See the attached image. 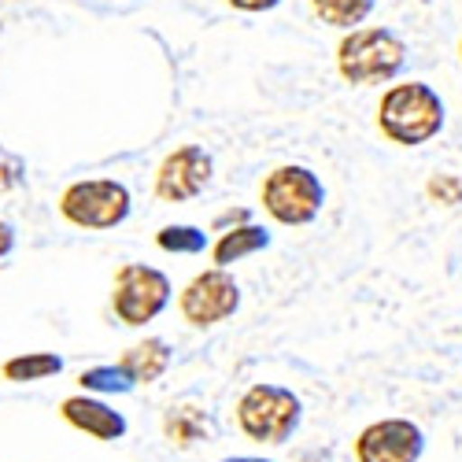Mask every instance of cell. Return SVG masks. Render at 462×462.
<instances>
[{"label":"cell","mask_w":462,"mask_h":462,"mask_svg":"<svg viewBox=\"0 0 462 462\" xmlns=\"http://www.w3.org/2000/svg\"><path fill=\"white\" fill-rule=\"evenodd\" d=\"M171 278L148 263H126L115 274V292L111 307L119 315L123 326H144L156 315H163V307L171 303Z\"/></svg>","instance_id":"obj_6"},{"label":"cell","mask_w":462,"mask_h":462,"mask_svg":"<svg viewBox=\"0 0 462 462\" xmlns=\"http://www.w3.org/2000/svg\"><path fill=\"white\" fill-rule=\"evenodd\" d=\"M426 437L411 418H381L356 437V462H418Z\"/></svg>","instance_id":"obj_8"},{"label":"cell","mask_w":462,"mask_h":462,"mask_svg":"<svg viewBox=\"0 0 462 462\" xmlns=\"http://www.w3.org/2000/svg\"><path fill=\"white\" fill-rule=\"evenodd\" d=\"M229 222L248 226V211H245V208H237V211H226V215H218V218H215V226H218V229H222V226H229Z\"/></svg>","instance_id":"obj_22"},{"label":"cell","mask_w":462,"mask_h":462,"mask_svg":"<svg viewBox=\"0 0 462 462\" xmlns=\"http://www.w3.org/2000/svg\"><path fill=\"white\" fill-rule=\"evenodd\" d=\"M263 248H271V234H266L263 226L248 222V226H234V229H226V234L218 237V245L211 248V259L218 271H226V266H234L241 263L245 255H255Z\"/></svg>","instance_id":"obj_12"},{"label":"cell","mask_w":462,"mask_h":462,"mask_svg":"<svg viewBox=\"0 0 462 462\" xmlns=\"http://www.w3.org/2000/svg\"><path fill=\"white\" fill-rule=\"evenodd\" d=\"M430 197H437L440 204H458V200H462V181H458V178L440 174V178H433V181H430Z\"/></svg>","instance_id":"obj_19"},{"label":"cell","mask_w":462,"mask_h":462,"mask_svg":"<svg viewBox=\"0 0 462 462\" xmlns=\"http://www.w3.org/2000/svg\"><path fill=\"white\" fill-rule=\"evenodd\" d=\"M226 462H271V458H252V455H237V458H226Z\"/></svg>","instance_id":"obj_23"},{"label":"cell","mask_w":462,"mask_h":462,"mask_svg":"<svg viewBox=\"0 0 462 462\" xmlns=\"http://www.w3.org/2000/svg\"><path fill=\"white\" fill-rule=\"evenodd\" d=\"M211 171H215V163L200 144H181L156 171V197L167 204H181V200L200 197L211 181Z\"/></svg>","instance_id":"obj_9"},{"label":"cell","mask_w":462,"mask_h":462,"mask_svg":"<svg viewBox=\"0 0 462 462\" xmlns=\"http://www.w3.org/2000/svg\"><path fill=\"white\" fill-rule=\"evenodd\" d=\"M326 204L322 181L296 163H285L278 171L266 174L263 181V211L282 226H307L315 222Z\"/></svg>","instance_id":"obj_4"},{"label":"cell","mask_w":462,"mask_h":462,"mask_svg":"<svg viewBox=\"0 0 462 462\" xmlns=\"http://www.w3.org/2000/svg\"><path fill=\"white\" fill-rule=\"evenodd\" d=\"M229 5L241 8V12H271L282 5V0H229Z\"/></svg>","instance_id":"obj_20"},{"label":"cell","mask_w":462,"mask_h":462,"mask_svg":"<svg viewBox=\"0 0 462 462\" xmlns=\"http://www.w3.org/2000/svg\"><path fill=\"white\" fill-rule=\"evenodd\" d=\"M303 418V403L285 384H252L237 400V426L255 444H285Z\"/></svg>","instance_id":"obj_3"},{"label":"cell","mask_w":462,"mask_h":462,"mask_svg":"<svg viewBox=\"0 0 462 462\" xmlns=\"http://www.w3.org/2000/svg\"><path fill=\"white\" fill-rule=\"evenodd\" d=\"M23 174H26L23 160H19V156H12V152L0 148V192H12V189L23 181Z\"/></svg>","instance_id":"obj_18"},{"label":"cell","mask_w":462,"mask_h":462,"mask_svg":"<svg viewBox=\"0 0 462 462\" xmlns=\"http://www.w3.org/2000/svg\"><path fill=\"white\" fill-rule=\"evenodd\" d=\"M178 307H181V319L189 326H218L226 322L229 315H237L241 307V285L237 278L229 271H218V266H211V271H200L197 278H192L181 296H178Z\"/></svg>","instance_id":"obj_7"},{"label":"cell","mask_w":462,"mask_h":462,"mask_svg":"<svg viewBox=\"0 0 462 462\" xmlns=\"http://www.w3.org/2000/svg\"><path fill=\"white\" fill-rule=\"evenodd\" d=\"M163 430L178 448H192L211 433V421L200 407H171V414L163 418Z\"/></svg>","instance_id":"obj_14"},{"label":"cell","mask_w":462,"mask_h":462,"mask_svg":"<svg viewBox=\"0 0 462 462\" xmlns=\"http://www.w3.org/2000/svg\"><path fill=\"white\" fill-rule=\"evenodd\" d=\"M377 126H381L384 137L396 141V144H407V148L426 144L444 126V100L426 82L393 86L389 93L381 97Z\"/></svg>","instance_id":"obj_1"},{"label":"cell","mask_w":462,"mask_h":462,"mask_svg":"<svg viewBox=\"0 0 462 462\" xmlns=\"http://www.w3.org/2000/svg\"><path fill=\"white\" fill-rule=\"evenodd\" d=\"M60 414H63L67 426H74L79 433H86L93 440H119V437H126V414L107 407L104 400H97L89 393L67 396L60 403Z\"/></svg>","instance_id":"obj_10"},{"label":"cell","mask_w":462,"mask_h":462,"mask_svg":"<svg viewBox=\"0 0 462 462\" xmlns=\"http://www.w3.org/2000/svg\"><path fill=\"white\" fill-rule=\"evenodd\" d=\"M119 366L134 377V384H152L171 366V344L160 337H144L141 344H134V348H126L119 356Z\"/></svg>","instance_id":"obj_11"},{"label":"cell","mask_w":462,"mask_h":462,"mask_svg":"<svg viewBox=\"0 0 462 462\" xmlns=\"http://www.w3.org/2000/svg\"><path fill=\"white\" fill-rule=\"evenodd\" d=\"M156 245L163 252H174V255H197L208 248V237L197 226H163L156 234Z\"/></svg>","instance_id":"obj_17"},{"label":"cell","mask_w":462,"mask_h":462,"mask_svg":"<svg viewBox=\"0 0 462 462\" xmlns=\"http://www.w3.org/2000/svg\"><path fill=\"white\" fill-rule=\"evenodd\" d=\"M63 370V359L56 352H23L15 359H8L0 366L5 381H15V384H26V381H45V377H56Z\"/></svg>","instance_id":"obj_13"},{"label":"cell","mask_w":462,"mask_h":462,"mask_svg":"<svg viewBox=\"0 0 462 462\" xmlns=\"http://www.w3.org/2000/svg\"><path fill=\"white\" fill-rule=\"evenodd\" d=\"M79 384H82L86 393H97V396H123V393H134V377H130L119 363L82 370V374H79Z\"/></svg>","instance_id":"obj_16"},{"label":"cell","mask_w":462,"mask_h":462,"mask_svg":"<svg viewBox=\"0 0 462 462\" xmlns=\"http://www.w3.org/2000/svg\"><path fill=\"white\" fill-rule=\"evenodd\" d=\"M407 60L403 37L381 26H363L344 33V42L337 45V70L344 82L352 86H381L393 82L400 67Z\"/></svg>","instance_id":"obj_2"},{"label":"cell","mask_w":462,"mask_h":462,"mask_svg":"<svg viewBox=\"0 0 462 462\" xmlns=\"http://www.w3.org/2000/svg\"><path fill=\"white\" fill-rule=\"evenodd\" d=\"M15 248V226L12 222H0V259Z\"/></svg>","instance_id":"obj_21"},{"label":"cell","mask_w":462,"mask_h":462,"mask_svg":"<svg viewBox=\"0 0 462 462\" xmlns=\"http://www.w3.org/2000/svg\"><path fill=\"white\" fill-rule=\"evenodd\" d=\"M60 215L82 229H115L130 218V189L115 178L74 181L60 197Z\"/></svg>","instance_id":"obj_5"},{"label":"cell","mask_w":462,"mask_h":462,"mask_svg":"<svg viewBox=\"0 0 462 462\" xmlns=\"http://www.w3.org/2000/svg\"><path fill=\"white\" fill-rule=\"evenodd\" d=\"M311 8L326 26H340L352 33V26H359L374 12V0H311Z\"/></svg>","instance_id":"obj_15"}]
</instances>
